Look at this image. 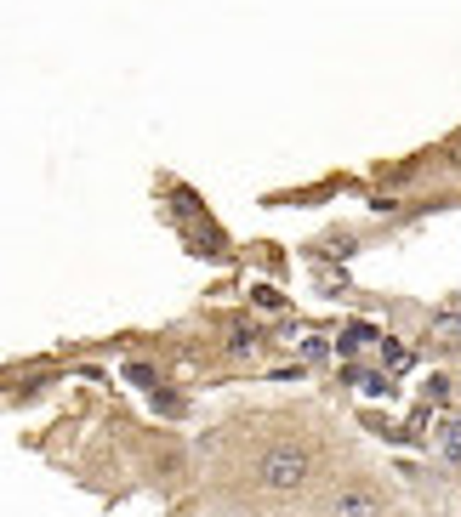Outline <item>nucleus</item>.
<instances>
[{
  "label": "nucleus",
  "mask_w": 461,
  "mask_h": 517,
  "mask_svg": "<svg viewBox=\"0 0 461 517\" xmlns=\"http://www.w3.org/2000/svg\"><path fill=\"white\" fill-rule=\"evenodd\" d=\"M444 449H450V461H461V427L444 432Z\"/></svg>",
  "instance_id": "6e6552de"
},
{
  "label": "nucleus",
  "mask_w": 461,
  "mask_h": 517,
  "mask_svg": "<svg viewBox=\"0 0 461 517\" xmlns=\"http://www.w3.org/2000/svg\"><path fill=\"white\" fill-rule=\"evenodd\" d=\"M172 216H177V222L199 216V205H194V194H189V188H177V194H172Z\"/></svg>",
  "instance_id": "39448f33"
},
{
  "label": "nucleus",
  "mask_w": 461,
  "mask_h": 517,
  "mask_svg": "<svg viewBox=\"0 0 461 517\" xmlns=\"http://www.w3.org/2000/svg\"><path fill=\"white\" fill-rule=\"evenodd\" d=\"M325 517H388V495H381L371 478H348V483L331 489Z\"/></svg>",
  "instance_id": "f03ea898"
},
{
  "label": "nucleus",
  "mask_w": 461,
  "mask_h": 517,
  "mask_svg": "<svg viewBox=\"0 0 461 517\" xmlns=\"http://www.w3.org/2000/svg\"><path fill=\"white\" fill-rule=\"evenodd\" d=\"M314 472H319V449L302 444V438H268L251 455V489L273 495V500L302 495L307 483H314Z\"/></svg>",
  "instance_id": "f257e3e1"
},
{
  "label": "nucleus",
  "mask_w": 461,
  "mask_h": 517,
  "mask_svg": "<svg viewBox=\"0 0 461 517\" xmlns=\"http://www.w3.org/2000/svg\"><path fill=\"white\" fill-rule=\"evenodd\" d=\"M256 302H263V307H273V313L285 307V302H280V290H268V285H256Z\"/></svg>",
  "instance_id": "423d86ee"
},
{
  "label": "nucleus",
  "mask_w": 461,
  "mask_h": 517,
  "mask_svg": "<svg viewBox=\"0 0 461 517\" xmlns=\"http://www.w3.org/2000/svg\"><path fill=\"white\" fill-rule=\"evenodd\" d=\"M444 165H450V171H456V177H461V137H456V143H450V148H444Z\"/></svg>",
  "instance_id": "1a4fd4ad"
},
{
  "label": "nucleus",
  "mask_w": 461,
  "mask_h": 517,
  "mask_svg": "<svg viewBox=\"0 0 461 517\" xmlns=\"http://www.w3.org/2000/svg\"><path fill=\"white\" fill-rule=\"evenodd\" d=\"M126 375H131V381H137V387H154V370H148V364H131Z\"/></svg>",
  "instance_id": "0eeeda50"
},
{
  "label": "nucleus",
  "mask_w": 461,
  "mask_h": 517,
  "mask_svg": "<svg viewBox=\"0 0 461 517\" xmlns=\"http://www.w3.org/2000/svg\"><path fill=\"white\" fill-rule=\"evenodd\" d=\"M427 336H439V341H461V313H439V319L427 324Z\"/></svg>",
  "instance_id": "20e7f679"
},
{
  "label": "nucleus",
  "mask_w": 461,
  "mask_h": 517,
  "mask_svg": "<svg viewBox=\"0 0 461 517\" xmlns=\"http://www.w3.org/2000/svg\"><path fill=\"white\" fill-rule=\"evenodd\" d=\"M222 347H228V358H256L268 347V336H263V324L256 319H234L228 324V336H222Z\"/></svg>",
  "instance_id": "7ed1b4c3"
}]
</instances>
